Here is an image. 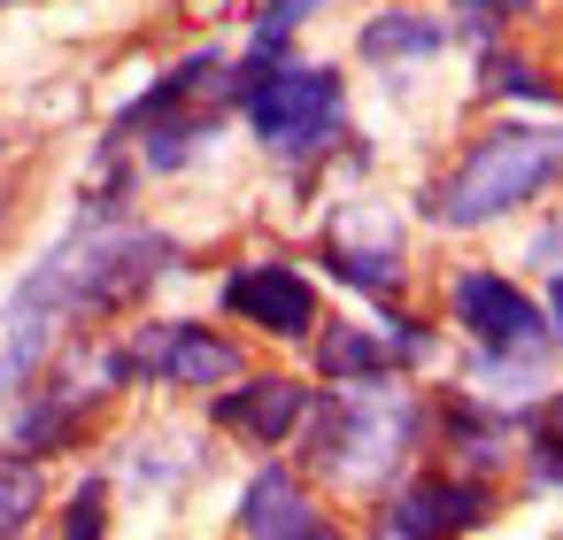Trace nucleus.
Segmentation results:
<instances>
[{
	"instance_id": "f257e3e1",
	"label": "nucleus",
	"mask_w": 563,
	"mask_h": 540,
	"mask_svg": "<svg viewBox=\"0 0 563 540\" xmlns=\"http://www.w3.org/2000/svg\"><path fill=\"white\" fill-rule=\"evenodd\" d=\"M178 263H186V247L170 232L140 224L132 209L124 217L78 209L70 232L9 286V301H0V401H16L32 386V371L63 340H78L86 324L132 317Z\"/></svg>"
},
{
	"instance_id": "f03ea898",
	"label": "nucleus",
	"mask_w": 563,
	"mask_h": 540,
	"mask_svg": "<svg viewBox=\"0 0 563 540\" xmlns=\"http://www.w3.org/2000/svg\"><path fill=\"white\" fill-rule=\"evenodd\" d=\"M432 432V409L394 386V378H371V386H317L309 394V417H301V471L340 486V494H386L417 448Z\"/></svg>"
},
{
	"instance_id": "7ed1b4c3",
	"label": "nucleus",
	"mask_w": 563,
	"mask_h": 540,
	"mask_svg": "<svg viewBox=\"0 0 563 540\" xmlns=\"http://www.w3.org/2000/svg\"><path fill=\"white\" fill-rule=\"evenodd\" d=\"M555 178H563V117L540 109V117H501V124L471 132L417 201H424V224H440V232H486V224L532 209Z\"/></svg>"
},
{
	"instance_id": "20e7f679",
	"label": "nucleus",
	"mask_w": 563,
	"mask_h": 540,
	"mask_svg": "<svg viewBox=\"0 0 563 540\" xmlns=\"http://www.w3.org/2000/svg\"><path fill=\"white\" fill-rule=\"evenodd\" d=\"M232 109L247 124V140L278 163H317L340 147L347 132V78L332 63H232Z\"/></svg>"
},
{
	"instance_id": "39448f33",
	"label": "nucleus",
	"mask_w": 563,
	"mask_h": 540,
	"mask_svg": "<svg viewBox=\"0 0 563 540\" xmlns=\"http://www.w3.org/2000/svg\"><path fill=\"white\" fill-rule=\"evenodd\" d=\"M224 109H232V63H224L217 47H194V55H178L140 101L117 109V124H109L101 147H140V170L170 178V170H186V163L224 132Z\"/></svg>"
},
{
	"instance_id": "423d86ee",
	"label": "nucleus",
	"mask_w": 563,
	"mask_h": 540,
	"mask_svg": "<svg viewBox=\"0 0 563 540\" xmlns=\"http://www.w3.org/2000/svg\"><path fill=\"white\" fill-rule=\"evenodd\" d=\"M117 355V378L124 386H170V394H217L224 378L247 371V348L201 317H155V324H132L124 340H109Z\"/></svg>"
},
{
	"instance_id": "0eeeda50",
	"label": "nucleus",
	"mask_w": 563,
	"mask_h": 540,
	"mask_svg": "<svg viewBox=\"0 0 563 540\" xmlns=\"http://www.w3.org/2000/svg\"><path fill=\"white\" fill-rule=\"evenodd\" d=\"M317 263H324V278H340L347 294H363V301H394L401 286H409V232H401V217L386 209V201H340L332 217H324V232H317Z\"/></svg>"
},
{
	"instance_id": "6e6552de",
	"label": "nucleus",
	"mask_w": 563,
	"mask_h": 540,
	"mask_svg": "<svg viewBox=\"0 0 563 540\" xmlns=\"http://www.w3.org/2000/svg\"><path fill=\"white\" fill-rule=\"evenodd\" d=\"M478 525H494V486L463 463L409 471L371 509V532H386V540H448V532H478Z\"/></svg>"
},
{
	"instance_id": "1a4fd4ad",
	"label": "nucleus",
	"mask_w": 563,
	"mask_h": 540,
	"mask_svg": "<svg viewBox=\"0 0 563 540\" xmlns=\"http://www.w3.org/2000/svg\"><path fill=\"white\" fill-rule=\"evenodd\" d=\"M217 301H224L232 324H247V332H263V340H286V348H301V340L317 332V317H324L317 278H309L301 263H286V255H247V263H232L224 286H217Z\"/></svg>"
},
{
	"instance_id": "9d476101",
	"label": "nucleus",
	"mask_w": 563,
	"mask_h": 540,
	"mask_svg": "<svg viewBox=\"0 0 563 540\" xmlns=\"http://www.w3.org/2000/svg\"><path fill=\"white\" fill-rule=\"evenodd\" d=\"M448 317L478 355H548V301H532L501 271H455L448 278Z\"/></svg>"
},
{
	"instance_id": "9b49d317",
	"label": "nucleus",
	"mask_w": 563,
	"mask_h": 540,
	"mask_svg": "<svg viewBox=\"0 0 563 540\" xmlns=\"http://www.w3.org/2000/svg\"><path fill=\"white\" fill-rule=\"evenodd\" d=\"M309 394L317 386H301L286 371H240V378H224L209 394V425L247 440V448H286L301 432V417H309Z\"/></svg>"
},
{
	"instance_id": "f8f14e48",
	"label": "nucleus",
	"mask_w": 563,
	"mask_h": 540,
	"mask_svg": "<svg viewBox=\"0 0 563 540\" xmlns=\"http://www.w3.org/2000/svg\"><path fill=\"white\" fill-rule=\"evenodd\" d=\"M432 432H440V448L463 463V471H501L509 455H517V432H525V409H509V401H494V394H478V386H448L440 401H432Z\"/></svg>"
},
{
	"instance_id": "ddd939ff",
	"label": "nucleus",
	"mask_w": 563,
	"mask_h": 540,
	"mask_svg": "<svg viewBox=\"0 0 563 540\" xmlns=\"http://www.w3.org/2000/svg\"><path fill=\"white\" fill-rule=\"evenodd\" d=\"M232 532H247V540H332V517L317 509V486L294 463H255L240 486Z\"/></svg>"
},
{
	"instance_id": "4468645a",
	"label": "nucleus",
	"mask_w": 563,
	"mask_h": 540,
	"mask_svg": "<svg viewBox=\"0 0 563 540\" xmlns=\"http://www.w3.org/2000/svg\"><path fill=\"white\" fill-rule=\"evenodd\" d=\"M301 348H309V363H317L324 386H371V378H401L409 371V348H401V332H394L386 309L371 324H324L317 317V332Z\"/></svg>"
},
{
	"instance_id": "2eb2a0df",
	"label": "nucleus",
	"mask_w": 563,
	"mask_h": 540,
	"mask_svg": "<svg viewBox=\"0 0 563 540\" xmlns=\"http://www.w3.org/2000/svg\"><path fill=\"white\" fill-rule=\"evenodd\" d=\"M355 55L378 63V70H417V63H440L448 55V24L424 16V9H378L355 32Z\"/></svg>"
},
{
	"instance_id": "dca6fc26",
	"label": "nucleus",
	"mask_w": 563,
	"mask_h": 540,
	"mask_svg": "<svg viewBox=\"0 0 563 540\" xmlns=\"http://www.w3.org/2000/svg\"><path fill=\"white\" fill-rule=\"evenodd\" d=\"M478 93L486 101H517V109H555V86H548V70L532 63V55H517V47H478Z\"/></svg>"
},
{
	"instance_id": "f3484780",
	"label": "nucleus",
	"mask_w": 563,
	"mask_h": 540,
	"mask_svg": "<svg viewBox=\"0 0 563 540\" xmlns=\"http://www.w3.org/2000/svg\"><path fill=\"white\" fill-rule=\"evenodd\" d=\"M517 455H525V478L563 494V394H540L525 409V432H517Z\"/></svg>"
},
{
	"instance_id": "a211bd4d",
	"label": "nucleus",
	"mask_w": 563,
	"mask_h": 540,
	"mask_svg": "<svg viewBox=\"0 0 563 540\" xmlns=\"http://www.w3.org/2000/svg\"><path fill=\"white\" fill-rule=\"evenodd\" d=\"M47 509V471L24 448H0V540L32 532V517Z\"/></svg>"
},
{
	"instance_id": "6ab92c4d",
	"label": "nucleus",
	"mask_w": 563,
	"mask_h": 540,
	"mask_svg": "<svg viewBox=\"0 0 563 540\" xmlns=\"http://www.w3.org/2000/svg\"><path fill=\"white\" fill-rule=\"evenodd\" d=\"M317 9H324V0H263V9H255V40H247L240 63H271V55H286L294 32H301Z\"/></svg>"
},
{
	"instance_id": "aec40b11",
	"label": "nucleus",
	"mask_w": 563,
	"mask_h": 540,
	"mask_svg": "<svg viewBox=\"0 0 563 540\" xmlns=\"http://www.w3.org/2000/svg\"><path fill=\"white\" fill-rule=\"evenodd\" d=\"M448 9H455V24H463L471 40H501L509 24H525V16L540 9V0H448Z\"/></svg>"
},
{
	"instance_id": "412c9836",
	"label": "nucleus",
	"mask_w": 563,
	"mask_h": 540,
	"mask_svg": "<svg viewBox=\"0 0 563 540\" xmlns=\"http://www.w3.org/2000/svg\"><path fill=\"white\" fill-rule=\"evenodd\" d=\"M63 532H70V540H93V532H109V478H78L70 509H63Z\"/></svg>"
},
{
	"instance_id": "4be33fe9",
	"label": "nucleus",
	"mask_w": 563,
	"mask_h": 540,
	"mask_svg": "<svg viewBox=\"0 0 563 540\" xmlns=\"http://www.w3.org/2000/svg\"><path fill=\"white\" fill-rule=\"evenodd\" d=\"M525 263H540V271H548V278H555V271H563V209H555V217H548V224H540V232H532V247H525Z\"/></svg>"
},
{
	"instance_id": "5701e85b",
	"label": "nucleus",
	"mask_w": 563,
	"mask_h": 540,
	"mask_svg": "<svg viewBox=\"0 0 563 540\" xmlns=\"http://www.w3.org/2000/svg\"><path fill=\"white\" fill-rule=\"evenodd\" d=\"M548 340L563 348V271H555V286H548Z\"/></svg>"
},
{
	"instance_id": "b1692460",
	"label": "nucleus",
	"mask_w": 563,
	"mask_h": 540,
	"mask_svg": "<svg viewBox=\"0 0 563 540\" xmlns=\"http://www.w3.org/2000/svg\"><path fill=\"white\" fill-rule=\"evenodd\" d=\"M0 232H9V186H0Z\"/></svg>"
}]
</instances>
